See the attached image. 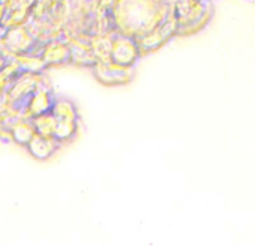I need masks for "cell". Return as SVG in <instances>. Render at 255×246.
Returning a JSON list of instances; mask_svg holds the SVG:
<instances>
[{"instance_id": "cell-1", "label": "cell", "mask_w": 255, "mask_h": 246, "mask_svg": "<svg viewBox=\"0 0 255 246\" xmlns=\"http://www.w3.org/2000/svg\"><path fill=\"white\" fill-rule=\"evenodd\" d=\"M173 12L170 0H116L111 18L116 32L138 39L159 27Z\"/></svg>"}, {"instance_id": "cell-2", "label": "cell", "mask_w": 255, "mask_h": 246, "mask_svg": "<svg viewBox=\"0 0 255 246\" xmlns=\"http://www.w3.org/2000/svg\"><path fill=\"white\" fill-rule=\"evenodd\" d=\"M212 0H177L174 14L177 18V36H191L201 32L213 18Z\"/></svg>"}, {"instance_id": "cell-3", "label": "cell", "mask_w": 255, "mask_h": 246, "mask_svg": "<svg viewBox=\"0 0 255 246\" xmlns=\"http://www.w3.org/2000/svg\"><path fill=\"white\" fill-rule=\"evenodd\" d=\"M0 47L3 48L8 57H14L17 54L29 53L33 50L41 51V42L35 38L27 24L6 29L5 35L0 39Z\"/></svg>"}, {"instance_id": "cell-4", "label": "cell", "mask_w": 255, "mask_h": 246, "mask_svg": "<svg viewBox=\"0 0 255 246\" xmlns=\"http://www.w3.org/2000/svg\"><path fill=\"white\" fill-rule=\"evenodd\" d=\"M92 74L101 84L108 87H117L129 84L134 80L135 69L132 66H122L119 63H114L113 60H108L96 62L92 66Z\"/></svg>"}, {"instance_id": "cell-5", "label": "cell", "mask_w": 255, "mask_h": 246, "mask_svg": "<svg viewBox=\"0 0 255 246\" xmlns=\"http://www.w3.org/2000/svg\"><path fill=\"white\" fill-rule=\"evenodd\" d=\"M143 56L144 54H143L135 38L119 33L114 30L113 42H111V54H110V57L114 63H119L122 66L135 68V65L138 63V60Z\"/></svg>"}, {"instance_id": "cell-6", "label": "cell", "mask_w": 255, "mask_h": 246, "mask_svg": "<svg viewBox=\"0 0 255 246\" xmlns=\"http://www.w3.org/2000/svg\"><path fill=\"white\" fill-rule=\"evenodd\" d=\"M44 84H50L45 72H23L11 83L9 89L6 90V96L14 104L23 107L26 99Z\"/></svg>"}, {"instance_id": "cell-7", "label": "cell", "mask_w": 255, "mask_h": 246, "mask_svg": "<svg viewBox=\"0 0 255 246\" xmlns=\"http://www.w3.org/2000/svg\"><path fill=\"white\" fill-rule=\"evenodd\" d=\"M176 36H177V18H176V14L173 12L159 27H156L150 33L138 38L137 42H138L143 54H149V53L159 50L161 47H164L167 42H170Z\"/></svg>"}, {"instance_id": "cell-8", "label": "cell", "mask_w": 255, "mask_h": 246, "mask_svg": "<svg viewBox=\"0 0 255 246\" xmlns=\"http://www.w3.org/2000/svg\"><path fill=\"white\" fill-rule=\"evenodd\" d=\"M41 57L47 68H59L71 65V47L65 38H53L41 42Z\"/></svg>"}, {"instance_id": "cell-9", "label": "cell", "mask_w": 255, "mask_h": 246, "mask_svg": "<svg viewBox=\"0 0 255 246\" xmlns=\"http://www.w3.org/2000/svg\"><path fill=\"white\" fill-rule=\"evenodd\" d=\"M54 99H56V95L51 89V84H44L26 99V102L23 104V113L29 119L48 113L53 108Z\"/></svg>"}, {"instance_id": "cell-10", "label": "cell", "mask_w": 255, "mask_h": 246, "mask_svg": "<svg viewBox=\"0 0 255 246\" xmlns=\"http://www.w3.org/2000/svg\"><path fill=\"white\" fill-rule=\"evenodd\" d=\"M36 0H3L5 17L2 24L6 29L27 24L32 18V8Z\"/></svg>"}, {"instance_id": "cell-11", "label": "cell", "mask_w": 255, "mask_h": 246, "mask_svg": "<svg viewBox=\"0 0 255 246\" xmlns=\"http://www.w3.org/2000/svg\"><path fill=\"white\" fill-rule=\"evenodd\" d=\"M71 47V65L78 68H90L98 62L90 45L89 35H78L66 39Z\"/></svg>"}, {"instance_id": "cell-12", "label": "cell", "mask_w": 255, "mask_h": 246, "mask_svg": "<svg viewBox=\"0 0 255 246\" xmlns=\"http://www.w3.org/2000/svg\"><path fill=\"white\" fill-rule=\"evenodd\" d=\"M62 147V143L56 137H45L41 134H35L30 143L24 147L27 153L36 161H48L56 155V152Z\"/></svg>"}, {"instance_id": "cell-13", "label": "cell", "mask_w": 255, "mask_h": 246, "mask_svg": "<svg viewBox=\"0 0 255 246\" xmlns=\"http://www.w3.org/2000/svg\"><path fill=\"white\" fill-rule=\"evenodd\" d=\"M9 134H11L12 143H15L17 146L26 147L30 143V140L35 137L36 129L32 123V119L23 116L12 123V126L9 128Z\"/></svg>"}, {"instance_id": "cell-14", "label": "cell", "mask_w": 255, "mask_h": 246, "mask_svg": "<svg viewBox=\"0 0 255 246\" xmlns=\"http://www.w3.org/2000/svg\"><path fill=\"white\" fill-rule=\"evenodd\" d=\"M51 113L57 120H80L77 105L65 96H56Z\"/></svg>"}, {"instance_id": "cell-15", "label": "cell", "mask_w": 255, "mask_h": 246, "mask_svg": "<svg viewBox=\"0 0 255 246\" xmlns=\"http://www.w3.org/2000/svg\"><path fill=\"white\" fill-rule=\"evenodd\" d=\"M14 57L24 72H45V69H47V65L44 62V59L41 57L39 50L17 54Z\"/></svg>"}, {"instance_id": "cell-16", "label": "cell", "mask_w": 255, "mask_h": 246, "mask_svg": "<svg viewBox=\"0 0 255 246\" xmlns=\"http://www.w3.org/2000/svg\"><path fill=\"white\" fill-rule=\"evenodd\" d=\"M113 33H104V35H93L90 36V45L96 56L98 62H108L111 60V42H113Z\"/></svg>"}, {"instance_id": "cell-17", "label": "cell", "mask_w": 255, "mask_h": 246, "mask_svg": "<svg viewBox=\"0 0 255 246\" xmlns=\"http://www.w3.org/2000/svg\"><path fill=\"white\" fill-rule=\"evenodd\" d=\"M32 123L36 129V134H41L45 137H54L56 135L57 119L51 111L32 117Z\"/></svg>"}, {"instance_id": "cell-18", "label": "cell", "mask_w": 255, "mask_h": 246, "mask_svg": "<svg viewBox=\"0 0 255 246\" xmlns=\"http://www.w3.org/2000/svg\"><path fill=\"white\" fill-rule=\"evenodd\" d=\"M80 129V120H57V128H56V138L63 144L71 143Z\"/></svg>"}, {"instance_id": "cell-19", "label": "cell", "mask_w": 255, "mask_h": 246, "mask_svg": "<svg viewBox=\"0 0 255 246\" xmlns=\"http://www.w3.org/2000/svg\"><path fill=\"white\" fill-rule=\"evenodd\" d=\"M9 86H11V80L3 74V71H0V96L6 93Z\"/></svg>"}, {"instance_id": "cell-20", "label": "cell", "mask_w": 255, "mask_h": 246, "mask_svg": "<svg viewBox=\"0 0 255 246\" xmlns=\"http://www.w3.org/2000/svg\"><path fill=\"white\" fill-rule=\"evenodd\" d=\"M8 56H6V53L3 51V48L0 47V71H3V68H5V65H6V62H8Z\"/></svg>"}, {"instance_id": "cell-21", "label": "cell", "mask_w": 255, "mask_h": 246, "mask_svg": "<svg viewBox=\"0 0 255 246\" xmlns=\"http://www.w3.org/2000/svg\"><path fill=\"white\" fill-rule=\"evenodd\" d=\"M5 17V3H3V0H0V23H2Z\"/></svg>"}, {"instance_id": "cell-22", "label": "cell", "mask_w": 255, "mask_h": 246, "mask_svg": "<svg viewBox=\"0 0 255 246\" xmlns=\"http://www.w3.org/2000/svg\"><path fill=\"white\" fill-rule=\"evenodd\" d=\"M5 32H6V27L2 23H0V39H2V36L5 35Z\"/></svg>"}]
</instances>
